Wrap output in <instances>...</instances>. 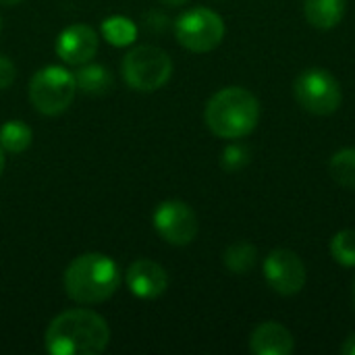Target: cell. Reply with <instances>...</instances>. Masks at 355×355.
<instances>
[{
	"mask_svg": "<svg viewBox=\"0 0 355 355\" xmlns=\"http://www.w3.org/2000/svg\"><path fill=\"white\" fill-rule=\"evenodd\" d=\"M108 322L94 310L73 308L46 329L44 349L50 355H98L108 347Z\"/></svg>",
	"mask_w": 355,
	"mask_h": 355,
	"instance_id": "obj_1",
	"label": "cell"
},
{
	"mask_svg": "<svg viewBox=\"0 0 355 355\" xmlns=\"http://www.w3.org/2000/svg\"><path fill=\"white\" fill-rule=\"evenodd\" d=\"M121 283L116 262L100 252L77 256L64 270V293L81 306H96L110 300Z\"/></svg>",
	"mask_w": 355,
	"mask_h": 355,
	"instance_id": "obj_2",
	"label": "cell"
},
{
	"mask_svg": "<svg viewBox=\"0 0 355 355\" xmlns=\"http://www.w3.org/2000/svg\"><path fill=\"white\" fill-rule=\"evenodd\" d=\"M204 121L216 137L241 139L258 127L260 102L245 87H223L208 100Z\"/></svg>",
	"mask_w": 355,
	"mask_h": 355,
	"instance_id": "obj_3",
	"label": "cell"
},
{
	"mask_svg": "<svg viewBox=\"0 0 355 355\" xmlns=\"http://www.w3.org/2000/svg\"><path fill=\"white\" fill-rule=\"evenodd\" d=\"M125 83L141 94H152L168 83L173 75V60L166 50L158 46H135L123 58Z\"/></svg>",
	"mask_w": 355,
	"mask_h": 355,
	"instance_id": "obj_4",
	"label": "cell"
},
{
	"mask_svg": "<svg viewBox=\"0 0 355 355\" xmlns=\"http://www.w3.org/2000/svg\"><path fill=\"white\" fill-rule=\"evenodd\" d=\"M75 94V75L58 64H48L29 79V102L40 114L46 116L64 112L73 104Z\"/></svg>",
	"mask_w": 355,
	"mask_h": 355,
	"instance_id": "obj_5",
	"label": "cell"
},
{
	"mask_svg": "<svg viewBox=\"0 0 355 355\" xmlns=\"http://www.w3.org/2000/svg\"><path fill=\"white\" fill-rule=\"evenodd\" d=\"M225 31L227 27L223 17L206 6L189 8L175 21L177 42L185 50L196 54L212 52L214 48H218L225 40Z\"/></svg>",
	"mask_w": 355,
	"mask_h": 355,
	"instance_id": "obj_6",
	"label": "cell"
},
{
	"mask_svg": "<svg viewBox=\"0 0 355 355\" xmlns=\"http://www.w3.org/2000/svg\"><path fill=\"white\" fill-rule=\"evenodd\" d=\"M293 94L300 106L316 116H329L337 112L343 102L341 83L331 71L320 67L302 71L295 79Z\"/></svg>",
	"mask_w": 355,
	"mask_h": 355,
	"instance_id": "obj_7",
	"label": "cell"
},
{
	"mask_svg": "<svg viewBox=\"0 0 355 355\" xmlns=\"http://www.w3.org/2000/svg\"><path fill=\"white\" fill-rule=\"evenodd\" d=\"M152 220H154L156 233L166 243L177 245V248L189 245L198 237V231H200V223H198L193 208L181 200H166L158 204Z\"/></svg>",
	"mask_w": 355,
	"mask_h": 355,
	"instance_id": "obj_8",
	"label": "cell"
},
{
	"mask_svg": "<svg viewBox=\"0 0 355 355\" xmlns=\"http://www.w3.org/2000/svg\"><path fill=\"white\" fill-rule=\"evenodd\" d=\"M262 270H264V279L268 287L283 297L297 295L306 287V281H308V270L302 258L295 252L283 250V248L272 250L266 256Z\"/></svg>",
	"mask_w": 355,
	"mask_h": 355,
	"instance_id": "obj_9",
	"label": "cell"
},
{
	"mask_svg": "<svg viewBox=\"0 0 355 355\" xmlns=\"http://www.w3.org/2000/svg\"><path fill=\"white\" fill-rule=\"evenodd\" d=\"M100 46V37L94 27L85 23H73L67 29L60 31L56 37V54L60 56L62 62L81 67L89 62Z\"/></svg>",
	"mask_w": 355,
	"mask_h": 355,
	"instance_id": "obj_10",
	"label": "cell"
},
{
	"mask_svg": "<svg viewBox=\"0 0 355 355\" xmlns=\"http://www.w3.org/2000/svg\"><path fill=\"white\" fill-rule=\"evenodd\" d=\"M125 281H127L129 291L139 300H156L168 289L166 270L158 262L148 260V258L135 260L127 268Z\"/></svg>",
	"mask_w": 355,
	"mask_h": 355,
	"instance_id": "obj_11",
	"label": "cell"
},
{
	"mask_svg": "<svg viewBox=\"0 0 355 355\" xmlns=\"http://www.w3.org/2000/svg\"><path fill=\"white\" fill-rule=\"evenodd\" d=\"M295 349V339L281 322H262L250 337V352L254 355H289Z\"/></svg>",
	"mask_w": 355,
	"mask_h": 355,
	"instance_id": "obj_12",
	"label": "cell"
},
{
	"mask_svg": "<svg viewBox=\"0 0 355 355\" xmlns=\"http://www.w3.org/2000/svg\"><path fill=\"white\" fill-rule=\"evenodd\" d=\"M347 0H306L304 15L308 23L316 29H333L345 17Z\"/></svg>",
	"mask_w": 355,
	"mask_h": 355,
	"instance_id": "obj_13",
	"label": "cell"
},
{
	"mask_svg": "<svg viewBox=\"0 0 355 355\" xmlns=\"http://www.w3.org/2000/svg\"><path fill=\"white\" fill-rule=\"evenodd\" d=\"M77 89L87 96H104L112 87V73L104 64H81L79 71L73 73Z\"/></svg>",
	"mask_w": 355,
	"mask_h": 355,
	"instance_id": "obj_14",
	"label": "cell"
},
{
	"mask_svg": "<svg viewBox=\"0 0 355 355\" xmlns=\"http://www.w3.org/2000/svg\"><path fill=\"white\" fill-rule=\"evenodd\" d=\"M100 33L110 46L125 48L137 40V25L125 15H112V17H106L102 21Z\"/></svg>",
	"mask_w": 355,
	"mask_h": 355,
	"instance_id": "obj_15",
	"label": "cell"
},
{
	"mask_svg": "<svg viewBox=\"0 0 355 355\" xmlns=\"http://www.w3.org/2000/svg\"><path fill=\"white\" fill-rule=\"evenodd\" d=\"M223 262L233 275H248L258 262V250L250 241H237L229 245L223 254Z\"/></svg>",
	"mask_w": 355,
	"mask_h": 355,
	"instance_id": "obj_16",
	"label": "cell"
},
{
	"mask_svg": "<svg viewBox=\"0 0 355 355\" xmlns=\"http://www.w3.org/2000/svg\"><path fill=\"white\" fill-rule=\"evenodd\" d=\"M33 141V131L23 121H6L0 127V146L8 154L25 152Z\"/></svg>",
	"mask_w": 355,
	"mask_h": 355,
	"instance_id": "obj_17",
	"label": "cell"
},
{
	"mask_svg": "<svg viewBox=\"0 0 355 355\" xmlns=\"http://www.w3.org/2000/svg\"><path fill=\"white\" fill-rule=\"evenodd\" d=\"M329 173L337 185L355 191V148H343L335 152L329 162Z\"/></svg>",
	"mask_w": 355,
	"mask_h": 355,
	"instance_id": "obj_18",
	"label": "cell"
},
{
	"mask_svg": "<svg viewBox=\"0 0 355 355\" xmlns=\"http://www.w3.org/2000/svg\"><path fill=\"white\" fill-rule=\"evenodd\" d=\"M331 256L337 264L355 268V229L339 231L331 239Z\"/></svg>",
	"mask_w": 355,
	"mask_h": 355,
	"instance_id": "obj_19",
	"label": "cell"
},
{
	"mask_svg": "<svg viewBox=\"0 0 355 355\" xmlns=\"http://www.w3.org/2000/svg\"><path fill=\"white\" fill-rule=\"evenodd\" d=\"M252 160V152L248 146L243 144H229L225 150H223V156H220V166L227 171V173H239L243 171Z\"/></svg>",
	"mask_w": 355,
	"mask_h": 355,
	"instance_id": "obj_20",
	"label": "cell"
},
{
	"mask_svg": "<svg viewBox=\"0 0 355 355\" xmlns=\"http://www.w3.org/2000/svg\"><path fill=\"white\" fill-rule=\"evenodd\" d=\"M15 77H17V69H15L12 60L8 56L0 54V89L10 87Z\"/></svg>",
	"mask_w": 355,
	"mask_h": 355,
	"instance_id": "obj_21",
	"label": "cell"
},
{
	"mask_svg": "<svg viewBox=\"0 0 355 355\" xmlns=\"http://www.w3.org/2000/svg\"><path fill=\"white\" fill-rule=\"evenodd\" d=\"M144 21H146V27L152 31H164L168 27V19L160 12H150L144 17Z\"/></svg>",
	"mask_w": 355,
	"mask_h": 355,
	"instance_id": "obj_22",
	"label": "cell"
},
{
	"mask_svg": "<svg viewBox=\"0 0 355 355\" xmlns=\"http://www.w3.org/2000/svg\"><path fill=\"white\" fill-rule=\"evenodd\" d=\"M341 354L355 355V333H352V335L343 341V345H341Z\"/></svg>",
	"mask_w": 355,
	"mask_h": 355,
	"instance_id": "obj_23",
	"label": "cell"
},
{
	"mask_svg": "<svg viewBox=\"0 0 355 355\" xmlns=\"http://www.w3.org/2000/svg\"><path fill=\"white\" fill-rule=\"evenodd\" d=\"M162 4H166V6H181V4H185L187 0H160Z\"/></svg>",
	"mask_w": 355,
	"mask_h": 355,
	"instance_id": "obj_24",
	"label": "cell"
},
{
	"mask_svg": "<svg viewBox=\"0 0 355 355\" xmlns=\"http://www.w3.org/2000/svg\"><path fill=\"white\" fill-rule=\"evenodd\" d=\"M19 2H23V0H0L2 6H15V4H19Z\"/></svg>",
	"mask_w": 355,
	"mask_h": 355,
	"instance_id": "obj_25",
	"label": "cell"
},
{
	"mask_svg": "<svg viewBox=\"0 0 355 355\" xmlns=\"http://www.w3.org/2000/svg\"><path fill=\"white\" fill-rule=\"evenodd\" d=\"M2 173H4V150L0 146V177H2Z\"/></svg>",
	"mask_w": 355,
	"mask_h": 355,
	"instance_id": "obj_26",
	"label": "cell"
},
{
	"mask_svg": "<svg viewBox=\"0 0 355 355\" xmlns=\"http://www.w3.org/2000/svg\"><path fill=\"white\" fill-rule=\"evenodd\" d=\"M352 302H354V310H355V279H354V285H352Z\"/></svg>",
	"mask_w": 355,
	"mask_h": 355,
	"instance_id": "obj_27",
	"label": "cell"
},
{
	"mask_svg": "<svg viewBox=\"0 0 355 355\" xmlns=\"http://www.w3.org/2000/svg\"><path fill=\"white\" fill-rule=\"evenodd\" d=\"M0 29H2V21H0Z\"/></svg>",
	"mask_w": 355,
	"mask_h": 355,
	"instance_id": "obj_28",
	"label": "cell"
}]
</instances>
